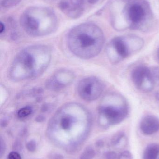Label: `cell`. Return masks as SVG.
Returning <instances> with one entry per match:
<instances>
[{
	"label": "cell",
	"instance_id": "6da1fadb",
	"mask_svg": "<svg viewBox=\"0 0 159 159\" xmlns=\"http://www.w3.org/2000/svg\"><path fill=\"white\" fill-rule=\"evenodd\" d=\"M51 50L44 45L25 48L14 58L9 70L10 79L20 81L33 79L44 73L50 64Z\"/></svg>",
	"mask_w": 159,
	"mask_h": 159
},
{
	"label": "cell",
	"instance_id": "7a4b0ae2",
	"mask_svg": "<svg viewBox=\"0 0 159 159\" xmlns=\"http://www.w3.org/2000/svg\"><path fill=\"white\" fill-rule=\"evenodd\" d=\"M91 118L90 113L85 107L77 103H69L57 110L50 121V129L82 133L90 126Z\"/></svg>",
	"mask_w": 159,
	"mask_h": 159
},
{
	"label": "cell",
	"instance_id": "3957f363",
	"mask_svg": "<svg viewBox=\"0 0 159 159\" xmlns=\"http://www.w3.org/2000/svg\"><path fill=\"white\" fill-rule=\"evenodd\" d=\"M104 43L102 34L98 30L81 28L72 32L68 38V47L77 57L90 59L100 54Z\"/></svg>",
	"mask_w": 159,
	"mask_h": 159
},
{
	"label": "cell",
	"instance_id": "277c9868",
	"mask_svg": "<svg viewBox=\"0 0 159 159\" xmlns=\"http://www.w3.org/2000/svg\"><path fill=\"white\" fill-rule=\"evenodd\" d=\"M98 111L99 123L107 128L119 124L126 118L129 115V105L120 94L109 93L103 99Z\"/></svg>",
	"mask_w": 159,
	"mask_h": 159
},
{
	"label": "cell",
	"instance_id": "5b68a950",
	"mask_svg": "<svg viewBox=\"0 0 159 159\" xmlns=\"http://www.w3.org/2000/svg\"><path fill=\"white\" fill-rule=\"evenodd\" d=\"M143 46V41L139 37H116L107 45L106 55L111 63L117 64L139 52Z\"/></svg>",
	"mask_w": 159,
	"mask_h": 159
},
{
	"label": "cell",
	"instance_id": "8992f818",
	"mask_svg": "<svg viewBox=\"0 0 159 159\" xmlns=\"http://www.w3.org/2000/svg\"><path fill=\"white\" fill-rule=\"evenodd\" d=\"M102 81L93 76L80 80L77 86V92L80 98L87 102H92L100 98L104 90Z\"/></svg>",
	"mask_w": 159,
	"mask_h": 159
},
{
	"label": "cell",
	"instance_id": "52a82bcc",
	"mask_svg": "<svg viewBox=\"0 0 159 159\" xmlns=\"http://www.w3.org/2000/svg\"><path fill=\"white\" fill-rule=\"evenodd\" d=\"M131 79L137 89L143 92L152 91L156 81L152 69L143 65H139L133 69Z\"/></svg>",
	"mask_w": 159,
	"mask_h": 159
},
{
	"label": "cell",
	"instance_id": "ba28073f",
	"mask_svg": "<svg viewBox=\"0 0 159 159\" xmlns=\"http://www.w3.org/2000/svg\"><path fill=\"white\" fill-rule=\"evenodd\" d=\"M74 79V74L71 71L60 70L48 80L46 86L50 90H59L72 84Z\"/></svg>",
	"mask_w": 159,
	"mask_h": 159
},
{
	"label": "cell",
	"instance_id": "9c48e42d",
	"mask_svg": "<svg viewBox=\"0 0 159 159\" xmlns=\"http://www.w3.org/2000/svg\"><path fill=\"white\" fill-rule=\"evenodd\" d=\"M140 129L145 135H152L159 131V118L153 115H147L140 122Z\"/></svg>",
	"mask_w": 159,
	"mask_h": 159
},
{
	"label": "cell",
	"instance_id": "30bf717a",
	"mask_svg": "<svg viewBox=\"0 0 159 159\" xmlns=\"http://www.w3.org/2000/svg\"><path fill=\"white\" fill-rule=\"evenodd\" d=\"M129 17L133 22L137 23L142 20L144 16V11L139 5L132 6L129 10Z\"/></svg>",
	"mask_w": 159,
	"mask_h": 159
},
{
	"label": "cell",
	"instance_id": "8fae6325",
	"mask_svg": "<svg viewBox=\"0 0 159 159\" xmlns=\"http://www.w3.org/2000/svg\"><path fill=\"white\" fill-rule=\"evenodd\" d=\"M143 159H159V144L152 143L147 147Z\"/></svg>",
	"mask_w": 159,
	"mask_h": 159
},
{
	"label": "cell",
	"instance_id": "7c38bea8",
	"mask_svg": "<svg viewBox=\"0 0 159 159\" xmlns=\"http://www.w3.org/2000/svg\"><path fill=\"white\" fill-rule=\"evenodd\" d=\"M126 135L122 132L116 134L111 140V144L116 148H121L123 143L126 141Z\"/></svg>",
	"mask_w": 159,
	"mask_h": 159
},
{
	"label": "cell",
	"instance_id": "4fadbf2b",
	"mask_svg": "<svg viewBox=\"0 0 159 159\" xmlns=\"http://www.w3.org/2000/svg\"><path fill=\"white\" fill-rule=\"evenodd\" d=\"M34 109L30 105L23 106L17 111L16 115L19 119H25L32 114Z\"/></svg>",
	"mask_w": 159,
	"mask_h": 159
},
{
	"label": "cell",
	"instance_id": "5bb4252c",
	"mask_svg": "<svg viewBox=\"0 0 159 159\" xmlns=\"http://www.w3.org/2000/svg\"><path fill=\"white\" fill-rule=\"evenodd\" d=\"M95 156L94 149L91 147H88L81 155L80 159H92Z\"/></svg>",
	"mask_w": 159,
	"mask_h": 159
},
{
	"label": "cell",
	"instance_id": "9a60e30c",
	"mask_svg": "<svg viewBox=\"0 0 159 159\" xmlns=\"http://www.w3.org/2000/svg\"><path fill=\"white\" fill-rule=\"evenodd\" d=\"M83 9L79 7L72 8L68 13V16L72 18H77L82 15Z\"/></svg>",
	"mask_w": 159,
	"mask_h": 159
},
{
	"label": "cell",
	"instance_id": "2e32d148",
	"mask_svg": "<svg viewBox=\"0 0 159 159\" xmlns=\"http://www.w3.org/2000/svg\"><path fill=\"white\" fill-rule=\"evenodd\" d=\"M26 148L30 152H34L36 149V143L34 140L29 141L26 143Z\"/></svg>",
	"mask_w": 159,
	"mask_h": 159
},
{
	"label": "cell",
	"instance_id": "e0dca14e",
	"mask_svg": "<svg viewBox=\"0 0 159 159\" xmlns=\"http://www.w3.org/2000/svg\"><path fill=\"white\" fill-rule=\"evenodd\" d=\"M118 159H133L132 155L129 151H124L118 155Z\"/></svg>",
	"mask_w": 159,
	"mask_h": 159
},
{
	"label": "cell",
	"instance_id": "ac0fdd59",
	"mask_svg": "<svg viewBox=\"0 0 159 159\" xmlns=\"http://www.w3.org/2000/svg\"><path fill=\"white\" fill-rule=\"evenodd\" d=\"M105 159H118V155L114 151H109L104 154Z\"/></svg>",
	"mask_w": 159,
	"mask_h": 159
},
{
	"label": "cell",
	"instance_id": "d6986e66",
	"mask_svg": "<svg viewBox=\"0 0 159 159\" xmlns=\"http://www.w3.org/2000/svg\"><path fill=\"white\" fill-rule=\"evenodd\" d=\"M7 159H21L20 155L16 152H11L8 154Z\"/></svg>",
	"mask_w": 159,
	"mask_h": 159
},
{
	"label": "cell",
	"instance_id": "ffe728a7",
	"mask_svg": "<svg viewBox=\"0 0 159 159\" xmlns=\"http://www.w3.org/2000/svg\"><path fill=\"white\" fill-rule=\"evenodd\" d=\"M69 7V4L66 2H62L59 4V7L61 10H66Z\"/></svg>",
	"mask_w": 159,
	"mask_h": 159
},
{
	"label": "cell",
	"instance_id": "44dd1931",
	"mask_svg": "<svg viewBox=\"0 0 159 159\" xmlns=\"http://www.w3.org/2000/svg\"><path fill=\"white\" fill-rule=\"evenodd\" d=\"M6 150V145L5 144L4 142L3 141L2 138H1V151H0V152H1V157H2L3 155L4 154L5 151Z\"/></svg>",
	"mask_w": 159,
	"mask_h": 159
},
{
	"label": "cell",
	"instance_id": "7402d4cb",
	"mask_svg": "<svg viewBox=\"0 0 159 159\" xmlns=\"http://www.w3.org/2000/svg\"><path fill=\"white\" fill-rule=\"evenodd\" d=\"M5 30V27L4 24L1 22V24H0V33L2 34Z\"/></svg>",
	"mask_w": 159,
	"mask_h": 159
},
{
	"label": "cell",
	"instance_id": "603a6c76",
	"mask_svg": "<svg viewBox=\"0 0 159 159\" xmlns=\"http://www.w3.org/2000/svg\"><path fill=\"white\" fill-rule=\"evenodd\" d=\"M75 1L74 3L77 6L81 5L83 2V0H74Z\"/></svg>",
	"mask_w": 159,
	"mask_h": 159
},
{
	"label": "cell",
	"instance_id": "cb8c5ba5",
	"mask_svg": "<svg viewBox=\"0 0 159 159\" xmlns=\"http://www.w3.org/2000/svg\"><path fill=\"white\" fill-rule=\"evenodd\" d=\"M99 0H87L88 2L91 4H94L98 2Z\"/></svg>",
	"mask_w": 159,
	"mask_h": 159
},
{
	"label": "cell",
	"instance_id": "d4e9b609",
	"mask_svg": "<svg viewBox=\"0 0 159 159\" xmlns=\"http://www.w3.org/2000/svg\"><path fill=\"white\" fill-rule=\"evenodd\" d=\"M63 159V157L62 156H60V155H55V157L53 159Z\"/></svg>",
	"mask_w": 159,
	"mask_h": 159
},
{
	"label": "cell",
	"instance_id": "484cf974",
	"mask_svg": "<svg viewBox=\"0 0 159 159\" xmlns=\"http://www.w3.org/2000/svg\"><path fill=\"white\" fill-rule=\"evenodd\" d=\"M157 58H158V61H159V48L158 50V52H157Z\"/></svg>",
	"mask_w": 159,
	"mask_h": 159
}]
</instances>
